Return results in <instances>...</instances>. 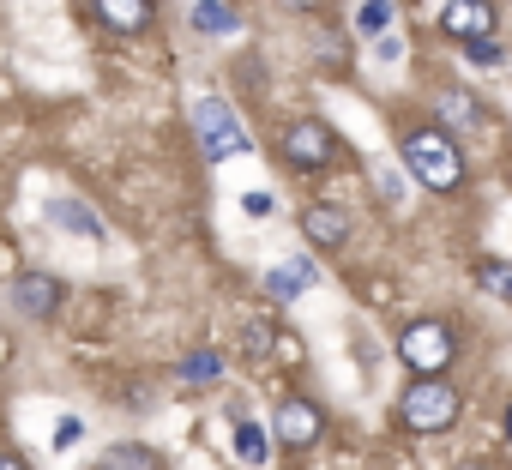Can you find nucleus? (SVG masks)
<instances>
[{
    "label": "nucleus",
    "instance_id": "6",
    "mask_svg": "<svg viewBox=\"0 0 512 470\" xmlns=\"http://www.w3.org/2000/svg\"><path fill=\"white\" fill-rule=\"evenodd\" d=\"M440 31L458 37V43H482L494 31V7L488 0H452V7L440 13Z\"/></svg>",
    "mask_w": 512,
    "mask_h": 470
},
{
    "label": "nucleus",
    "instance_id": "12",
    "mask_svg": "<svg viewBox=\"0 0 512 470\" xmlns=\"http://www.w3.org/2000/svg\"><path fill=\"white\" fill-rule=\"evenodd\" d=\"M314 260H290V266H278L272 278H266V290L278 296V302H290V296H302V290H314Z\"/></svg>",
    "mask_w": 512,
    "mask_h": 470
},
{
    "label": "nucleus",
    "instance_id": "22",
    "mask_svg": "<svg viewBox=\"0 0 512 470\" xmlns=\"http://www.w3.org/2000/svg\"><path fill=\"white\" fill-rule=\"evenodd\" d=\"M0 470H25V458L19 452H0Z\"/></svg>",
    "mask_w": 512,
    "mask_h": 470
},
{
    "label": "nucleus",
    "instance_id": "18",
    "mask_svg": "<svg viewBox=\"0 0 512 470\" xmlns=\"http://www.w3.org/2000/svg\"><path fill=\"white\" fill-rule=\"evenodd\" d=\"M476 284L494 290V296L512 308V266H506V260H482V266H476Z\"/></svg>",
    "mask_w": 512,
    "mask_h": 470
},
{
    "label": "nucleus",
    "instance_id": "5",
    "mask_svg": "<svg viewBox=\"0 0 512 470\" xmlns=\"http://www.w3.org/2000/svg\"><path fill=\"white\" fill-rule=\"evenodd\" d=\"M284 157L296 163V169H320V163H332L338 157V139H332V127L326 121H290L284 127Z\"/></svg>",
    "mask_w": 512,
    "mask_h": 470
},
{
    "label": "nucleus",
    "instance_id": "3",
    "mask_svg": "<svg viewBox=\"0 0 512 470\" xmlns=\"http://www.w3.org/2000/svg\"><path fill=\"white\" fill-rule=\"evenodd\" d=\"M398 416H404V428H416V434H440V428L458 422V392H452L446 380H416V386L404 392Z\"/></svg>",
    "mask_w": 512,
    "mask_h": 470
},
{
    "label": "nucleus",
    "instance_id": "17",
    "mask_svg": "<svg viewBox=\"0 0 512 470\" xmlns=\"http://www.w3.org/2000/svg\"><path fill=\"white\" fill-rule=\"evenodd\" d=\"M434 103H440V121H452V127H476V121H482V115H476V103H470L464 91H440Z\"/></svg>",
    "mask_w": 512,
    "mask_h": 470
},
{
    "label": "nucleus",
    "instance_id": "19",
    "mask_svg": "<svg viewBox=\"0 0 512 470\" xmlns=\"http://www.w3.org/2000/svg\"><path fill=\"white\" fill-rule=\"evenodd\" d=\"M464 61H470V67H500L506 55H500V43H494V37H482V43H464Z\"/></svg>",
    "mask_w": 512,
    "mask_h": 470
},
{
    "label": "nucleus",
    "instance_id": "7",
    "mask_svg": "<svg viewBox=\"0 0 512 470\" xmlns=\"http://www.w3.org/2000/svg\"><path fill=\"white\" fill-rule=\"evenodd\" d=\"M13 302H19V314L49 320V314L61 308V278H49V272H19V278H13Z\"/></svg>",
    "mask_w": 512,
    "mask_h": 470
},
{
    "label": "nucleus",
    "instance_id": "15",
    "mask_svg": "<svg viewBox=\"0 0 512 470\" xmlns=\"http://www.w3.org/2000/svg\"><path fill=\"white\" fill-rule=\"evenodd\" d=\"M193 25L211 31V37H229V31H235V13L223 7V0H199V7H193Z\"/></svg>",
    "mask_w": 512,
    "mask_h": 470
},
{
    "label": "nucleus",
    "instance_id": "9",
    "mask_svg": "<svg viewBox=\"0 0 512 470\" xmlns=\"http://www.w3.org/2000/svg\"><path fill=\"white\" fill-rule=\"evenodd\" d=\"M302 235H308L314 248H338L344 235H350V223H344L338 205H308V211H302Z\"/></svg>",
    "mask_w": 512,
    "mask_h": 470
},
{
    "label": "nucleus",
    "instance_id": "24",
    "mask_svg": "<svg viewBox=\"0 0 512 470\" xmlns=\"http://www.w3.org/2000/svg\"><path fill=\"white\" fill-rule=\"evenodd\" d=\"M290 7H320V0H290Z\"/></svg>",
    "mask_w": 512,
    "mask_h": 470
},
{
    "label": "nucleus",
    "instance_id": "16",
    "mask_svg": "<svg viewBox=\"0 0 512 470\" xmlns=\"http://www.w3.org/2000/svg\"><path fill=\"white\" fill-rule=\"evenodd\" d=\"M356 31H362V37H374V43H380V37H392V0H368V7L356 13Z\"/></svg>",
    "mask_w": 512,
    "mask_h": 470
},
{
    "label": "nucleus",
    "instance_id": "1",
    "mask_svg": "<svg viewBox=\"0 0 512 470\" xmlns=\"http://www.w3.org/2000/svg\"><path fill=\"white\" fill-rule=\"evenodd\" d=\"M193 139H199V157L205 163H229V157H247L253 151L247 127L235 121V109L223 97H199L193 103Z\"/></svg>",
    "mask_w": 512,
    "mask_h": 470
},
{
    "label": "nucleus",
    "instance_id": "4",
    "mask_svg": "<svg viewBox=\"0 0 512 470\" xmlns=\"http://www.w3.org/2000/svg\"><path fill=\"white\" fill-rule=\"evenodd\" d=\"M398 356L416 368V380H440V374H446V362H452L458 350H452V332H446L440 320H416V326L398 338Z\"/></svg>",
    "mask_w": 512,
    "mask_h": 470
},
{
    "label": "nucleus",
    "instance_id": "20",
    "mask_svg": "<svg viewBox=\"0 0 512 470\" xmlns=\"http://www.w3.org/2000/svg\"><path fill=\"white\" fill-rule=\"evenodd\" d=\"M217 368H223V362H217L211 350H199V356H187V362H181V374H187V380H217Z\"/></svg>",
    "mask_w": 512,
    "mask_h": 470
},
{
    "label": "nucleus",
    "instance_id": "25",
    "mask_svg": "<svg viewBox=\"0 0 512 470\" xmlns=\"http://www.w3.org/2000/svg\"><path fill=\"white\" fill-rule=\"evenodd\" d=\"M506 440H512V410H506Z\"/></svg>",
    "mask_w": 512,
    "mask_h": 470
},
{
    "label": "nucleus",
    "instance_id": "8",
    "mask_svg": "<svg viewBox=\"0 0 512 470\" xmlns=\"http://www.w3.org/2000/svg\"><path fill=\"white\" fill-rule=\"evenodd\" d=\"M320 428H326V416H320L308 398H284V404H278V440H284V446H314Z\"/></svg>",
    "mask_w": 512,
    "mask_h": 470
},
{
    "label": "nucleus",
    "instance_id": "2",
    "mask_svg": "<svg viewBox=\"0 0 512 470\" xmlns=\"http://www.w3.org/2000/svg\"><path fill=\"white\" fill-rule=\"evenodd\" d=\"M404 163H410V175H416L422 187H434V193H452V187L464 181V157H458V145H452L440 127L410 133V139H404Z\"/></svg>",
    "mask_w": 512,
    "mask_h": 470
},
{
    "label": "nucleus",
    "instance_id": "14",
    "mask_svg": "<svg viewBox=\"0 0 512 470\" xmlns=\"http://www.w3.org/2000/svg\"><path fill=\"white\" fill-rule=\"evenodd\" d=\"M97 470H157V458H151V446H109L97 458Z\"/></svg>",
    "mask_w": 512,
    "mask_h": 470
},
{
    "label": "nucleus",
    "instance_id": "21",
    "mask_svg": "<svg viewBox=\"0 0 512 470\" xmlns=\"http://www.w3.org/2000/svg\"><path fill=\"white\" fill-rule=\"evenodd\" d=\"M241 205H247V217H272V211H278V205H272V193H247Z\"/></svg>",
    "mask_w": 512,
    "mask_h": 470
},
{
    "label": "nucleus",
    "instance_id": "11",
    "mask_svg": "<svg viewBox=\"0 0 512 470\" xmlns=\"http://www.w3.org/2000/svg\"><path fill=\"white\" fill-rule=\"evenodd\" d=\"M49 223H61V229H73V235H85V242H103V235H109V229H103V217H97V211H85L79 199H55V205H49Z\"/></svg>",
    "mask_w": 512,
    "mask_h": 470
},
{
    "label": "nucleus",
    "instance_id": "10",
    "mask_svg": "<svg viewBox=\"0 0 512 470\" xmlns=\"http://www.w3.org/2000/svg\"><path fill=\"white\" fill-rule=\"evenodd\" d=\"M91 7L109 31H145L151 25V0H91Z\"/></svg>",
    "mask_w": 512,
    "mask_h": 470
},
{
    "label": "nucleus",
    "instance_id": "26",
    "mask_svg": "<svg viewBox=\"0 0 512 470\" xmlns=\"http://www.w3.org/2000/svg\"><path fill=\"white\" fill-rule=\"evenodd\" d=\"M0 362H7V338H0Z\"/></svg>",
    "mask_w": 512,
    "mask_h": 470
},
{
    "label": "nucleus",
    "instance_id": "23",
    "mask_svg": "<svg viewBox=\"0 0 512 470\" xmlns=\"http://www.w3.org/2000/svg\"><path fill=\"white\" fill-rule=\"evenodd\" d=\"M452 470H488V464H482V458H464V464H452Z\"/></svg>",
    "mask_w": 512,
    "mask_h": 470
},
{
    "label": "nucleus",
    "instance_id": "13",
    "mask_svg": "<svg viewBox=\"0 0 512 470\" xmlns=\"http://www.w3.org/2000/svg\"><path fill=\"white\" fill-rule=\"evenodd\" d=\"M235 452H241V464H266L272 458V440H266V428L260 422H235Z\"/></svg>",
    "mask_w": 512,
    "mask_h": 470
}]
</instances>
